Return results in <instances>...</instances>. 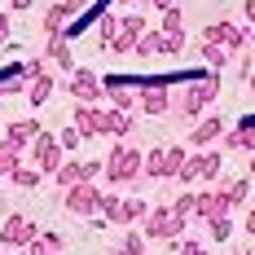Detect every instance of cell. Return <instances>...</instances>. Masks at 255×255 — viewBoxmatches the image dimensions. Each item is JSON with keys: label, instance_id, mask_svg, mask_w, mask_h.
<instances>
[{"label": "cell", "instance_id": "obj_15", "mask_svg": "<svg viewBox=\"0 0 255 255\" xmlns=\"http://www.w3.org/2000/svg\"><path fill=\"white\" fill-rule=\"evenodd\" d=\"M102 106H75V119L71 124L79 128V136H102Z\"/></svg>", "mask_w": 255, "mask_h": 255}, {"label": "cell", "instance_id": "obj_3", "mask_svg": "<svg viewBox=\"0 0 255 255\" xmlns=\"http://www.w3.org/2000/svg\"><path fill=\"white\" fill-rule=\"evenodd\" d=\"M141 233H145V242L158 238V242H172V247H176L180 238L189 233V220L172 216V207H167V203H154L150 211H145V220H141Z\"/></svg>", "mask_w": 255, "mask_h": 255}, {"label": "cell", "instance_id": "obj_18", "mask_svg": "<svg viewBox=\"0 0 255 255\" xmlns=\"http://www.w3.org/2000/svg\"><path fill=\"white\" fill-rule=\"evenodd\" d=\"M194 216L198 220H211V216H229V211H225V203H220L216 189H203V194H194Z\"/></svg>", "mask_w": 255, "mask_h": 255}, {"label": "cell", "instance_id": "obj_24", "mask_svg": "<svg viewBox=\"0 0 255 255\" xmlns=\"http://www.w3.org/2000/svg\"><path fill=\"white\" fill-rule=\"evenodd\" d=\"M97 216H102L106 225H124V198H119V189L102 194V207H97Z\"/></svg>", "mask_w": 255, "mask_h": 255}, {"label": "cell", "instance_id": "obj_37", "mask_svg": "<svg viewBox=\"0 0 255 255\" xmlns=\"http://www.w3.org/2000/svg\"><path fill=\"white\" fill-rule=\"evenodd\" d=\"M9 35H13V13H0V44H9Z\"/></svg>", "mask_w": 255, "mask_h": 255}, {"label": "cell", "instance_id": "obj_13", "mask_svg": "<svg viewBox=\"0 0 255 255\" xmlns=\"http://www.w3.org/2000/svg\"><path fill=\"white\" fill-rule=\"evenodd\" d=\"M88 4H93V0H53L49 13H44V26H66L71 18L88 13Z\"/></svg>", "mask_w": 255, "mask_h": 255}, {"label": "cell", "instance_id": "obj_10", "mask_svg": "<svg viewBox=\"0 0 255 255\" xmlns=\"http://www.w3.org/2000/svg\"><path fill=\"white\" fill-rule=\"evenodd\" d=\"M225 128H229L225 115H203V119H194V128H189V145H194V150L216 145V141L225 136Z\"/></svg>", "mask_w": 255, "mask_h": 255}, {"label": "cell", "instance_id": "obj_8", "mask_svg": "<svg viewBox=\"0 0 255 255\" xmlns=\"http://www.w3.org/2000/svg\"><path fill=\"white\" fill-rule=\"evenodd\" d=\"M203 40H207V44H220L229 57H238V53L247 49V31H242L238 22H207Z\"/></svg>", "mask_w": 255, "mask_h": 255}, {"label": "cell", "instance_id": "obj_17", "mask_svg": "<svg viewBox=\"0 0 255 255\" xmlns=\"http://www.w3.org/2000/svg\"><path fill=\"white\" fill-rule=\"evenodd\" d=\"M40 132H44V128L35 124V119H13V124L4 128V136H9V141H13V145H31V141H35V136H40Z\"/></svg>", "mask_w": 255, "mask_h": 255}, {"label": "cell", "instance_id": "obj_40", "mask_svg": "<svg viewBox=\"0 0 255 255\" xmlns=\"http://www.w3.org/2000/svg\"><path fill=\"white\" fill-rule=\"evenodd\" d=\"M242 13H247V22H255V0H247V4H242Z\"/></svg>", "mask_w": 255, "mask_h": 255}, {"label": "cell", "instance_id": "obj_19", "mask_svg": "<svg viewBox=\"0 0 255 255\" xmlns=\"http://www.w3.org/2000/svg\"><path fill=\"white\" fill-rule=\"evenodd\" d=\"M189 150L185 145H163V167H158V180H176V172L185 167Z\"/></svg>", "mask_w": 255, "mask_h": 255}, {"label": "cell", "instance_id": "obj_1", "mask_svg": "<svg viewBox=\"0 0 255 255\" xmlns=\"http://www.w3.org/2000/svg\"><path fill=\"white\" fill-rule=\"evenodd\" d=\"M220 97V75H211L207 71L203 79H185L180 84V93H172V110H176L180 119H203V110Z\"/></svg>", "mask_w": 255, "mask_h": 255}, {"label": "cell", "instance_id": "obj_38", "mask_svg": "<svg viewBox=\"0 0 255 255\" xmlns=\"http://www.w3.org/2000/svg\"><path fill=\"white\" fill-rule=\"evenodd\" d=\"M176 251H180V255H207V247H203V242H180Z\"/></svg>", "mask_w": 255, "mask_h": 255}, {"label": "cell", "instance_id": "obj_16", "mask_svg": "<svg viewBox=\"0 0 255 255\" xmlns=\"http://www.w3.org/2000/svg\"><path fill=\"white\" fill-rule=\"evenodd\" d=\"M220 203H225V211H233V207H242L247 203V194H251V176H238V180H225L220 189Z\"/></svg>", "mask_w": 255, "mask_h": 255}, {"label": "cell", "instance_id": "obj_30", "mask_svg": "<svg viewBox=\"0 0 255 255\" xmlns=\"http://www.w3.org/2000/svg\"><path fill=\"white\" fill-rule=\"evenodd\" d=\"M207 233H211V242H229L233 238V220L229 216H211V220H207Z\"/></svg>", "mask_w": 255, "mask_h": 255}, {"label": "cell", "instance_id": "obj_41", "mask_svg": "<svg viewBox=\"0 0 255 255\" xmlns=\"http://www.w3.org/2000/svg\"><path fill=\"white\" fill-rule=\"evenodd\" d=\"M247 233H255V207L247 211Z\"/></svg>", "mask_w": 255, "mask_h": 255}, {"label": "cell", "instance_id": "obj_35", "mask_svg": "<svg viewBox=\"0 0 255 255\" xmlns=\"http://www.w3.org/2000/svg\"><path fill=\"white\" fill-rule=\"evenodd\" d=\"M79 141H84V136H79V128H75V124H71V128H62V132H57V145H62V154L79 150Z\"/></svg>", "mask_w": 255, "mask_h": 255}, {"label": "cell", "instance_id": "obj_31", "mask_svg": "<svg viewBox=\"0 0 255 255\" xmlns=\"http://www.w3.org/2000/svg\"><path fill=\"white\" fill-rule=\"evenodd\" d=\"M145 211H150L145 198H124V225H141V220H145Z\"/></svg>", "mask_w": 255, "mask_h": 255}, {"label": "cell", "instance_id": "obj_47", "mask_svg": "<svg viewBox=\"0 0 255 255\" xmlns=\"http://www.w3.org/2000/svg\"><path fill=\"white\" fill-rule=\"evenodd\" d=\"M247 40H255V22H251V35H247Z\"/></svg>", "mask_w": 255, "mask_h": 255}, {"label": "cell", "instance_id": "obj_5", "mask_svg": "<svg viewBox=\"0 0 255 255\" xmlns=\"http://www.w3.org/2000/svg\"><path fill=\"white\" fill-rule=\"evenodd\" d=\"M62 207H66L71 216H79V220H93L97 207H102V189H97L93 180H79L71 189H62Z\"/></svg>", "mask_w": 255, "mask_h": 255}, {"label": "cell", "instance_id": "obj_9", "mask_svg": "<svg viewBox=\"0 0 255 255\" xmlns=\"http://www.w3.org/2000/svg\"><path fill=\"white\" fill-rule=\"evenodd\" d=\"M35 238H40V229H35L26 216H4V225H0V242H4L9 251H26Z\"/></svg>", "mask_w": 255, "mask_h": 255}, {"label": "cell", "instance_id": "obj_2", "mask_svg": "<svg viewBox=\"0 0 255 255\" xmlns=\"http://www.w3.org/2000/svg\"><path fill=\"white\" fill-rule=\"evenodd\" d=\"M102 176L115 185V189H128L141 180V150H132L124 141H115V150L102 158Z\"/></svg>", "mask_w": 255, "mask_h": 255}, {"label": "cell", "instance_id": "obj_29", "mask_svg": "<svg viewBox=\"0 0 255 255\" xmlns=\"http://www.w3.org/2000/svg\"><path fill=\"white\" fill-rule=\"evenodd\" d=\"M198 53H203V62H207V71H211V75H220V71H225V62H229V53L220 49V44H207V40H203V49H198Z\"/></svg>", "mask_w": 255, "mask_h": 255}, {"label": "cell", "instance_id": "obj_48", "mask_svg": "<svg viewBox=\"0 0 255 255\" xmlns=\"http://www.w3.org/2000/svg\"><path fill=\"white\" fill-rule=\"evenodd\" d=\"M9 255H26V251H9Z\"/></svg>", "mask_w": 255, "mask_h": 255}, {"label": "cell", "instance_id": "obj_50", "mask_svg": "<svg viewBox=\"0 0 255 255\" xmlns=\"http://www.w3.org/2000/svg\"><path fill=\"white\" fill-rule=\"evenodd\" d=\"M242 255H251V251H242Z\"/></svg>", "mask_w": 255, "mask_h": 255}, {"label": "cell", "instance_id": "obj_6", "mask_svg": "<svg viewBox=\"0 0 255 255\" xmlns=\"http://www.w3.org/2000/svg\"><path fill=\"white\" fill-rule=\"evenodd\" d=\"M26 154H31V167H40V176H53V172L62 167V158H66L53 132H40V136L26 145Z\"/></svg>", "mask_w": 255, "mask_h": 255}, {"label": "cell", "instance_id": "obj_42", "mask_svg": "<svg viewBox=\"0 0 255 255\" xmlns=\"http://www.w3.org/2000/svg\"><path fill=\"white\" fill-rule=\"evenodd\" d=\"M22 9H31V0H13V13H22Z\"/></svg>", "mask_w": 255, "mask_h": 255}, {"label": "cell", "instance_id": "obj_11", "mask_svg": "<svg viewBox=\"0 0 255 255\" xmlns=\"http://www.w3.org/2000/svg\"><path fill=\"white\" fill-rule=\"evenodd\" d=\"M185 167L194 172V180H220V167H225V154L207 145V150L189 154V158H185Z\"/></svg>", "mask_w": 255, "mask_h": 255}, {"label": "cell", "instance_id": "obj_27", "mask_svg": "<svg viewBox=\"0 0 255 255\" xmlns=\"http://www.w3.org/2000/svg\"><path fill=\"white\" fill-rule=\"evenodd\" d=\"M154 31L167 35V40H185V13H180V9H167L163 22H154Z\"/></svg>", "mask_w": 255, "mask_h": 255}, {"label": "cell", "instance_id": "obj_7", "mask_svg": "<svg viewBox=\"0 0 255 255\" xmlns=\"http://www.w3.org/2000/svg\"><path fill=\"white\" fill-rule=\"evenodd\" d=\"M97 176H102V158H62V167L53 172V185L71 189L79 180H97Z\"/></svg>", "mask_w": 255, "mask_h": 255}, {"label": "cell", "instance_id": "obj_14", "mask_svg": "<svg viewBox=\"0 0 255 255\" xmlns=\"http://www.w3.org/2000/svg\"><path fill=\"white\" fill-rule=\"evenodd\" d=\"M225 150L233 154H242V150H255V119H247V124H238V128H225Z\"/></svg>", "mask_w": 255, "mask_h": 255}, {"label": "cell", "instance_id": "obj_26", "mask_svg": "<svg viewBox=\"0 0 255 255\" xmlns=\"http://www.w3.org/2000/svg\"><path fill=\"white\" fill-rule=\"evenodd\" d=\"M115 40H119V13L110 9V13L97 18V44H102V49H115Z\"/></svg>", "mask_w": 255, "mask_h": 255}, {"label": "cell", "instance_id": "obj_44", "mask_svg": "<svg viewBox=\"0 0 255 255\" xmlns=\"http://www.w3.org/2000/svg\"><path fill=\"white\" fill-rule=\"evenodd\" d=\"M247 84H251V93H255V66H251V75H247Z\"/></svg>", "mask_w": 255, "mask_h": 255}, {"label": "cell", "instance_id": "obj_20", "mask_svg": "<svg viewBox=\"0 0 255 255\" xmlns=\"http://www.w3.org/2000/svg\"><path fill=\"white\" fill-rule=\"evenodd\" d=\"M128 132H132V115H124V110H106V115H102V136L124 141Z\"/></svg>", "mask_w": 255, "mask_h": 255}, {"label": "cell", "instance_id": "obj_4", "mask_svg": "<svg viewBox=\"0 0 255 255\" xmlns=\"http://www.w3.org/2000/svg\"><path fill=\"white\" fill-rule=\"evenodd\" d=\"M136 110L167 115L172 110V79H136Z\"/></svg>", "mask_w": 255, "mask_h": 255}, {"label": "cell", "instance_id": "obj_45", "mask_svg": "<svg viewBox=\"0 0 255 255\" xmlns=\"http://www.w3.org/2000/svg\"><path fill=\"white\" fill-rule=\"evenodd\" d=\"M115 4H141V0H115Z\"/></svg>", "mask_w": 255, "mask_h": 255}, {"label": "cell", "instance_id": "obj_43", "mask_svg": "<svg viewBox=\"0 0 255 255\" xmlns=\"http://www.w3.org/2000/svg\"><path fill=\"white\" fill-rule=\"evenodd\" d=\"M247 176H251V180H255V158H251V163H247Z\"/></svg>", "mask_w": 255, "mask_h": 255}, {"label": "cell", "instance_id": "obj_25", "mask_svg": "<svg viewBox=\"0 0 255 255\" xmlns=\"http://www.w3.org/2000/svg\"><path fill=\"white\" fill-rule=\"evenodd\" d=\"M145 31H150V18H141V13H124V18H119V35H124L128 44H136Z\"/></svg>", "mask_w": 255, "mask_h": 255}, {"label": "cell", "instance_id": "obj_49", "mask_svg": "<svg viewBox=\"0 0 255 255\" xmlns=\"http://www.w3.org/2000/svg\"><path fill=\"white\" fill-rule=\"evenodd\" d=\"M0 141H4V128H0Z\"/></svg>", "mask_w": 255, "mask_h": 255}, {"label": "cell", "instance_id": "obj_32", "mask_svg": "<svg viewBox=\"0 0 255 255\" xmlns=\"http://www.w3.org/2000/svg\"><path fill=\"white\" fill-rule=\"evenodd\" d=\"M40 167H31V163H22V167H13V185H18V189H35V185H40Z\"/></svg>", "mask_w": 255, "mask_h": 255}, {"label": "cell", "instance_id": "obj_39", "mask_svg": "<svg viewBox=\"0 0 255 255\" xmlns=\"http://www.w3.org/2000/svg\"><path fill=\"white\" fill-rule=\"evenodd\" d=\"M141 4H154L158 13H167V9H176V0H141Z\"/></svg>", "mask_w": 255, "mask_h": 255}, {"label": "cell", "instance_id": "obj_51", "mask_svg": "<svg viewBox=\"0 0 255 255\" xmlns=\"http://www.w3.org/2000/svg\"><path fill=\"white\" fill-rule=\"evenodd\" d=\"M251 154H255V150H251Z\"/></svg>", "mask_w": 255, "mask_h": 255}, {"label": "cell", "instance_id": "obj_12", "mask_svg": "<svg viewBox=\"0 0 255 255\" xmlns=\"http://www.w3.org/2000/svg\"><path fill=\"white\" fill-rule=\"evenodd\" d=\"M71 97H75V106H97L106 97L102 79L93 75V71H71Z\"/></svg>", "mask_w": 255, "mask_h": 255}, {"label": "cell", "instance_id": "obj_33", "mask_svg": "<svg viewBox=\"0 0 255 255\" xmlns=\"http://www.w3.org/2000/svg\"><path fill=\"white\" fill-rule=\"evenodd\" d=\"M167 207H172V216H180V220H194V189H185L176 203H167Z\"/></svg>", "mask_w": 255, "mask_h": 255}, {"label": "cell", "instance_id": "obj_36", "mask_svg": "<svg viewBox=\"0 0 255 255\" xmlns=\"http://www.w3.org/2000/svg\"><path fill=\"white\" fill-rule=\"evenodd\" d=\"M44 71H49V66H44V57H31V62L22 66V79H35V75H44Z\"/></svg>", "mask_w": 255, "mask_h": 255}, {"label": "cell", "instance_id": "obj_22", "mask_svg": "<svg viewBox=\"0 0 255 255\" xmlns=\"http://www.w3.org/2000/svg\"><path fill=\"white\" fill-rule=\"evenodd\" d=\"M22 158H26V150L4 136V141H0V176H13V167H22Z\"/></svg>", "mask_w": 255, "mask_h": 255}, {"label": "cell", "instance_id": "obj_28", "mask_svg": "<svg viewBox=\"0 0 255 255\" xmlns=\"http://www.w3.org/2000/svg\"><path fill=\"white\" fill-rule=\"evenodd\" d=\"M132 53H136V57H158V53H163V35L150 26V31H145V35L132 44Z\"/></svg>", "mask_w": 255, "mask_h": 255}, {"label": "cell", "instance_id": "obj_46", "mask_svg": "<svg viewBox=\"0 0 255 255\" xmlns=\"http://www.w3.org/2000/svg\"><path fill=\"white\" fill-rule=\"evenodd\" d=\"M106 255H124V251H119V247H115V251H106Z\"/></svg>", "mask_w": 255, "mask_h": 255}, {"label": "cell", "instance_id": "obj_34", "mask_svg": "<svg viewBox=\"0 0 255 255\" xmlns=\"http://www.w3.org/2000/svg\"><path fill=\"white\" fill-rule=\"evenodd\" d=\"M119 251L124 255H145V233H124L119 238Z\"/></svg>", "mask_w": 255, "mask_h": 255}, {"label": "cell", "instance_id": "obj_21", "mask_svg": "<svg viewBox=\"0 0 255 255\" xmlns=\"http://www.w3.org/2000/svg\"><path fill=\"white\" fill-rule=\"evenodd\" d=\"M53 97V75L44 71V75H35V79H26V102L31 106H49Z\"/></svg>", "mask_w": 255, "mask_h": 255}, {"label": "cell", "instance_id": "obj_23", "mask_svg": "<svg viewBox=\"0 0 255 255\" xmlns=\"http://www.w3.org/2000/svg\"><path fill=\"white\" fill-rule=\"evenodd\" d=\"M49 49H44V57H49L53 66H62V71H75V57H71V40H44Z\"/></svg>", "mask_w": 255, "mask_h": 255}]
</instances>
